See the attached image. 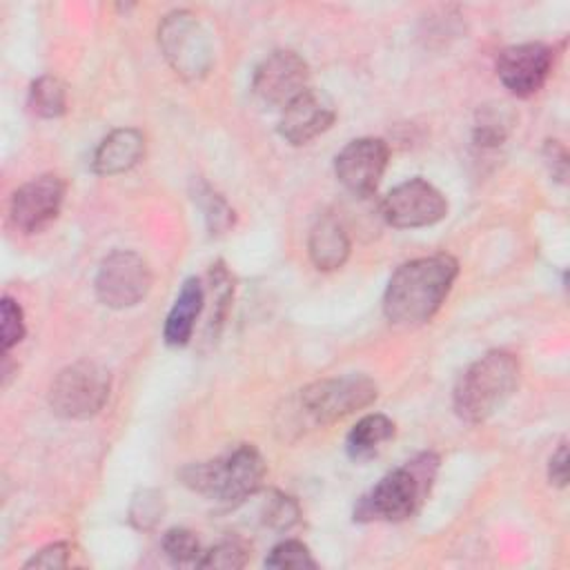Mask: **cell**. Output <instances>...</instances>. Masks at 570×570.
Returning a JSON list of instances; mask_svg holds the SVG:
<instances>
[{"label": "cell", "mask_w": 570, "mask_h": 570, "mask_svg": "<svg viewBox=\"0 0 570 570\" xmlns=\"http://www.w3.org/2000/svg\"><path fill=\"white\" fill-rule=\"evenodd\" d=\"M394 436V421L385 414L363 416L347 434L345 448L354 461H365L376 454V450Z\"/></svg>", "instance_id": "ac0fdd59"}, {"label": "cell", "mask_w": 570, "mask_h": 570, "mask_svg": "<svg viewBox=\"0 0 570 570\" xmlns=\"http://www.w3.org/2000/svg\"><path fill=\"white\" fill-rule=\"evenodd\" d=\"M163 512H165L163 494L156 490H140L129 505V519L140 530L154 528L163 519Z\"/></svg>", "instance_id": "7402d4cb"}, {"label": "cell", "mask_w": 570, "mask_h": 570, "mask_svg": "<svg viewBox=\"0 0 570 570\" xmlns=\"http://www.w3.org/2000/svg\"><path fill=\"white\" fill-rule=\"evenodd\" d=\"M163 550L165 554L176 561V563H187V561H198V539L191 530L187 528H171L163 534Z\"/></svg>", "instance_id": "cb8c5ba5"}, {"label": "cell", "mask_w": 570, "mask_h": 570, "mask_svg": "<svg viewBox=\"0 0 570 570\" xmlns=\"http://www.w3.org/2000/svg\"><path fill=\"white\" fill-rule=\"evenodd\" d=\"M548 476H550V483H554L559 488H563L568 483V448H566V443H561L557 448V452L552 454Z\"/></svg>", "instance_id": "f1b7e54d"}, {"label": "cell", "mask_w": 570, "mask_h": 570, "mask_svg": "<svg viewBox=\"0 0 570 570\" xmlns=\"http://www.w3.org/2000/svg\"><path fill=\"white\" fill-rule=\"evenodd\" d=\"M29 107L40 118H58L67 109V89L56 76H40L29 87Z\"/></svg>", "instance_id": "d6986e66"}, {"label": "cell", "mask_w": 570, "mask_h": 570, "mask_svg": "<svg viewBox=\"0 0 570 570\" xmlns=\"http://www.w3.org/2000/svg\"><path fill=\"white\" fill-rule=\"evenodd\" d=\"M459 265L450 254H432L403 263L383 294V312L394 325H421L445 301Z\"/></svg>", "instance_id": "6da1fadb"}, {"label": "cell", "mask_w": 570, "mask_h": 570, "mask_svg": "<svg viewBox=\"0 0 570 570\" xmlns=\"http://www.w3.org/2000/svg\"><path fill=\"white\" fill-rule=\"evenodd\" d=\"M180 479L198 494L225 505H238L261 488L265 479V461L254 445L243 443L220 459L185 465Z\"/></svg>", "instance_id": "277c9868"}, {"label": "cell", "mask_w": 570, "mask_h": 570, "mask_svg": "<svg viewBox=\"0 0 570 570\" xmlns=\"http://www.w3.org/2000/svg\"><path fill=\"white\" fill-rule=\"evenodd\" d=\"M296 514H298L296 503L289 497H276L267 508L265 521L276 528H289L296 521Z\"/></svg>", "instance_id": "83f0119b"}, {"label": "cell", "mask_w": 570, "mask_h": 570, "mask_svg": "<svg viewBox=\"0 0 570 570\" xmlns=\"http://www.w3.org/2000/svg\"><path fill=\"white\" fill-rule=\"evenodd\" d=\"M512 122H514V116L505 105H483L476 111L474 142L481 147L501 145L508 138Z\"/></svg>", "instance_id": "ffe728a7"}, {"label": "cell", "mask_w": 570, "mask_h": 570, "mask_svg": "<svg viewBox=\"0 0 570 570\" xmlns=\"http://www.w3.org/2000/svg\"><path fill=\"white\" fill-rule=\"evenodd\" d=\"M379 396V387L370 376L347 374L321 379L307 385L301 394L305 412L318 423H334L356 410L367 407Z\"/></svg>", "instance_id": "52a82bcc"}, {"label": "cell", "mask_w": 570, "mask_h": 570, "mask_svg": "<svg viewBox=\"0 0 570 570\" xmlns=\"http://www.w3.org/2000/svg\"><path fill=\"white\" fill-rule=\"evenodd\" d=\"M198 200L203 205L205 212V220L212 234H220L225 232L232 223H234V212L232 207L225 203L223 196H218L216 191H212L209 187H203L198 191Z\"/></svg>", "instance_id": "d4e9b609"}, {"label": "cell", "mask_w": 570, "mask_h": 570, "mask_svg": "<svg viewBox=\"0 0 570 570\" xmlns=\"http://www.w3.org/2000/svg\"><path fill=\"white\" fill-rule=\"evenodd\" d=\"M307 247H309L312 263L318 269L330 272V269H338L347 261L350 238H347V232L341 225V220L325 214L314 223V227L309 232Z\"/></svg>", "instance_id": "2e32d148"}, {"label": "cell", "mask_w": 570, "mask_h": 570, "mask_svg": "<svg viewBox=\"0 0 570 570\" xmlns=\"http://www.w3.org/2000/svg\"><path fill=\"white\" fill-rule=\"evenodd\" d=\"M265 566L276 570H301V568H316V561L312 559V552L305 543L289 539L272 548V552L265 559Z\"/></svg>", "instance_id": "44dd1931"}, {"label": "cell", "mask_w": 570, "mask_h": 570, "mask_svg": "<svg viewBox=\"0 0 570 570\" xmlns=\"http://www.w3.org/2000/svg\"><path fill=\"white\" fill-rule=\"evenodd\" d=\"M158 45L171 69L185 80H200L214 62L207 29L189 11H174L158 24Z\"/></svg>", "instance_id": "5b68a950"}, {"label": "cell", "mask_w": 570, "mask_h": 570, "mask_svg": "<svg viewBox=\"0 0 570 570\" xmlns=\"http://www.w3.org/2000/svg\"><path fill=\"white\" fill-rule=\"evenodd\" d=\"M390 149L381 138H356L350 140L334 160V171L338 183L354 196H370L376 191L385 167Z\"/></svg>", "instance_id": "8fae6325"}, {"label": "cell", "mask_w": 570, "mask_h": 570, "mask_svg": "<svg viewBox=\"0 0 570 570\" xmlns=\"http://www.w3.org/2000/svg\"><path fill=\"white\" fill-rule=\"evenodd\" d=\"M203 305H205V292H203L200 281L187 278L180 287V294L174 301V307L167 314V321H165L163 336H165L167 345L183 347L189 343L196 318L203 312Z\"/></svg>", "instance_id": "e0dca14e"}, {"label": "cell", "mask_w": 570, "mask_h": 570, "mask_svg": "<svg viewBox=\"0 0 570 570\" xmlns=\"http://www.w3.org/2000/svg\"><path fill=\"white\" fill-rule=\"evenodd\" d=\"M439 459L432 452H423L401 468L387 472L372 490L365 494L356 510L354 521H405L410 519L423 499L428 497L432 481L436 476Z\"/></svg>", "instance_id": "3957f363"}, {"label": "cell", "mask_w": 570, "mask_h": 570, "mask_svg": "<svg viewBox=\"0 0 570 570\" xmlns=\"http://www.w3.org/2000/svg\"><path fill=\"white\" fill-rule=\"evenodd\" d=\"M519 385V361L505 350L476 358L456 381L452 405L459 419L481 423L499 412Z\"/></svg>", "instance_id": "7a4b0ae2"}, {"label": "cell", "mask_w": 570, "mask_h": 570, "mask_svg": "<svg viewBox=\"0 0 570 570\" xmlns=\"http://www.w3.org/2000/svg\"><path fill=\"white\" fill-rule=\"evenodd\" d=\"M309 67L296 51H274L254 71V94L272 107H287L296 96L307 91Z\"/></svg>", "instance_id": "30bf717a"}, {"label": "cell", "mask_w": 570, "mask_h": 570, "mask_svg": "<svg viewBox=\"0 0 570 570\" xmlns=\"http://www.w3.org/2000/svg\"><path fill=\"white\" fill-rule=\"evenodd\" d=\"M0 316H2V352L7 354L13 345H18L22 338H24V316H22V309L20 305L9 298V296H2V303H0Z\"/></svg>", "instance_id": "484cf974"}, {"label": "cell", "mask_w": 570, "mask_h": 570, "mask_svg": "<svg viewBox=\"0 0 570 570\" xmlns=\"http://www.w3.org/2000/svg\"><path fill=\"white\" fill-rule=\"evenodd\" d=\"M67 561H69V546L58 541V543H49L40 552H36L24 563V568H49V570H56V568H65Z\"/></svg>", "instance_id": "4316f807"}, {"label": "cell", "mask_w": 570, "mask_h": 570, "mask_svg": "<svg viewBox=\"0 0 570 570\" xmlns=\"http://www.w3.org/2000/svg\"><path fill=\"white\" fill-rule=\"evenodd\" d=\"M336 118L332 100L316 89H307L283 107L278 131L289 145H305L327 131Z\"/></svg>", "instance_id": "5bb4252c"}, {"label": "cell", "mask_w": 570, "mask_h": 570, "mask_svg": "<svg viewBox=\"0 0 570 570\" xmlns=\"http://www.w3.org/2000/svg\"><path fill=\"white\" fill-rule=\"evenodd\" d=\"M145 156V136L134 127H120L107 134L94 151L91 167L100 176H114L131 169Z\"/></svg>", "instance_id": "9a60e30c"}, {"label": "cell", "mask_w": 570, "mask_h": 570, "mask_svg": "<svg viewBox=\"0 0 570 570\" xmlns=\"http://www.w3.org/2000/svg\"><path fill=\"white\" fill-rule=\"evenodd\" d=\"M65 183L60 176L45 174L18 187L11 196L9 218L22 234H33L47 227L60 212Z\"/></svg>", "instance_id": "7c38bea8"}, {"label": "cell", "mask_w": 570, "mask_h": 570, "mask_svg": "<svg viewBox=\"0 0 570 570\" xmlns=\"http://www.w3.org/2000/svg\"><path fill=\"white\" fill-rule=\"evenodd\" d=\"M94 285L102 305L125 309L138 305L147 296L151 287V272L140 254L131 249H116L102 258Z\"/></svg>", "instance_id": "ba28073f"}, {"label": "cell", "mask_w": 570, "mask_h": 570, "mask_svg": "<svg viewBox=\"0 0 570 570\" xmlns=\"http://www.w3.org/2000/svg\"><path fill=\"white\" fill-rule=\"evenodd\" d=\"M383 218L399 229L428 227L445 218L448 200L445 196L423 178H410L394 189L381 203Z\"/></svg>", "instance_id": "9c48e42d"}, {"label": "cell", "mask_w": 570, "mask_h": 570, "mask_svg": "<svg viewBox=\"0 0 570 570\" xmlns=\"http://www.w3.org/2000/svg\"><path fill=\"white\" fill-rule=\"evenodd\" d=\"M552 69V51L541 42H523L503 49L497 58V76L503 87L519 96L528 98L537 94Z\"/></svg>", "instance_id": "4fadbf2b"}, {"label": "cell", "mask_w": 570, "mask_h": 570, "mask_svg": "<svg viewBox=\"0 0 570 570\" xmlns=\"http://www.w3.org/2000/svg\"><path fill=\"white\" fill-rule=\"evenodd\" d=\"M196 563L200 568H223V570L243 568L247 563V548L236 539L220 541L214 548H209Z\"/></svg>", "instance_id": "603a6c76"}, {"label": "cell", "mask_w": 570, "mask_h": 570, "mask_svg": "<svg viewBox=\"0 0 570 570\" xmlns=\"http://www.w3.org/2000/svg\"><path fill=\"white\" fill-rule=\"evenodd\" d=\"M109 396V374L91 361L62 367L49 387V405L62 419H89Z\"/></svg>", "instance_id": "8992f818"}]
</instances>
